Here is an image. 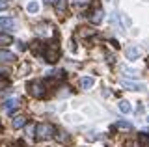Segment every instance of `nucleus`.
<instances>
[{
  "mask_svg": "<svg viewBox=\"0 0 149 147\" xmlns=\"http://www.w3.org/2000/svg\"><path fill=\"white\" fill-rule=\"evenodd\" d=\"M26 10L30 11V13H37V11H39V4H37V2H30L26 6Z\"/></svg>",
  "mask_w": 149,
  "mask_h": 147,
  "instance_id": "dca6fc26",
  "label": "nucleus"
},
{
  "mask_svg": "<svg viewBox=\"0 0 149 147\" xmlns=\"http://www.w3.org/2000/svg\"><path fill=\"white\" fill-rule=\"evenodd\" d=\"M56 10H58L60 15H62V13L67 10V0H58V2H56Z\"/></svg>",
  "mask_w": 149,
  "mask_h": 147,
  "instance_id": "4468645a",
  "label": "nucleus"
},
{
  "mask_svg": "<svg viewBox=\"0 0 149 147\" xmlns=\"http://www.w3.org/2000/svg\"><path fill=\"white\" fill-rule=\"evenodd\" d=\"M11 35H9V34H6V32H4V34H0V45H9V43H11Z\"/></svg>",
  "mask_w": 149,
  "mask_h": 147,
  "instance_id": "2eb2a0df",
  "label": "nucleus"
},
{
  "mask_svg": "<svg viewBox=\"0 0 149 147\" xmlns=\"http://www.w3.org/2000/svg\"><path fill=\"white\" fill-rule=\"evenodd\" d=\"M74 2H77L78 6H86V4H90V0H74Z\"/></svg>",
  "mask_w": 149,
  "mask_h": 147,
  "instance_id": "5701e85b",
  "label": "nucleus"
},
{
  "mask_svg": "<svg viewBox=\"0 0 149 147\" xmlns=\"http://www.w3.org/2000/svg\"><path fill=\"white\" fill-rule=\"evenodd\" d=\"M36 136L39 140H49V138L54 136V127L50 123H39L36 127Z\"/></svg>",
  "mask_w": 149,
  "mask_h": 147,
  "instance_id": "f257e3e1",
  "label": "nucleus"
},
{
  "mask_svg": "<svg viewBox=\"0 0 149 147\" xmlns=\"http://www.w3.org/2000/svg\"><path fill=\"white\" fill-rule=\"evenodd\" d=\"M116 127H118V128H127V130H130V128H132V125H130V123H127V121H119V123H116Z\"/></svg>",
  "mask_w": 149,
  "mask_h": 147,
  "instance_id": "a211bd4d",
  "label": "nucleus"
},
{
  "mask_svg": "<svg viewBox=\"0 0 149 147\" xmlns=\"http://www.w3.org/2000/svg\"><path fill=\"white\" fill-rule=\"evenodd\" d=\"M37 34L39 35H47L49 32H47V24H37Z\"/></svg>",
  "mask_w": 149,
  "mask_h": 147,
  "instance_id": "6ab92c4d",
  "label": "nucleus"
},
{
  "mask_svg": "<svg viewBox=\"0 0 149 147\" xmlns=\"http://www.w3.org/2000/svg\"><path fill=\"white\" fill-rule=\"evenodd\" d=\"M108 62H110V63L116 62V56H114V54H108Z\"/></svg>",
  "mask_w": 149,
  "mask_h": 147,
  "instance_id": "b1692460",
  "label": "nucleus"
},
{
  "mask_svg": "<svg viewBox=\"0 0 149 147\" xmlns=\"http://www.w3.org/2000/svg\"><path fill=\"white\" fill-rule=\"evenodd\" d=\"M17 106H19V101L17 99H8L6 103H4V110H6L8 114H13L17 110Z\"/></svg>",
  "mask_w": 149,
  "mask_h": 147,
  "instance_id": "0eeeda50",
  "label": "nucleus"
},
{
  "mask_svg": "<svg viewBox=\"0 0 149 147\" xmlns=\"http://www.w3.org/2000/svg\"><path fill=\"white\" fill-rule=\"evenodd\" d=\"M15 54L11 52V50H6V49H2L0 50V62H4V63H11V62H15Z\"/></svg>",
  "mask_w": 149,
  "mask_h": 147,
  "instance_id": "39448f33",
  "label": "nucleus"
},
{
  "mask_svg": "<svg viewBox=\"0 0 149 147\" xmlns=\"http://www.w3.org/2000/svg\"><path fill=\"white\" fill-rule=\"evenodd\" d=\"M6 6H8V0H0V11L6 10Z\"/></svg>",
  "mask_w": 149,
  "mask_h": 147,
  "instance_id": "4be33fe9",
  "label": "nucleus"
},
{
  "mask_svg": "<svg viewBox=\"0 0 149 147\" xmlns=\"http://www.w3.org/2000/svg\"><path fill=\"white\" fill-rule=\"evenodd\" d=\"M28 89H30V93L34 95V97H37V99H41L45 95L43 82H30V84H28Z\"/></svg>",
  "mask_w": 149,
  "mask_h": 147,
  "instance_id": "7ed1b4c3",
  "label": "nucleus"
},
{
  "mask_svg": "<svg viewBox=\"0 0 149 147\" xmlns=\"http://www.w3.org/2000/svg\"><path fill=\"white\" fill-rule=\"evenodd\" d=\"M125 56H127L129 60H136L140 56V49L138 47H127L125 49Z\"/></svg>",
  "mask_w": 149,
  "mask_h": 147,
  "instance_id": "6e6552de",
  "label": "nucleus"
},
{
  "mask_svg": "<svg viewBox=\"0 0 149 147\" xmlns=\"http://www.w3.org/2000/svg\"><path fill=\"white\" fill-rule=\"evenodd\" d=\"M121 84H123V88H127L130 91H138V89L146 88L143 84H138V82H132V80H121Z\"/></svg>",
  "mask_w": 149,
  "mask_h": 147,
  "instance_id": "423d86ee",
  "label": "nucleus"
},
{
  "mask_svg": "<svg viewBox=\"0 0 149 147\" xmlns=\"http://www.w3.org/2000/svg\"><path fill=\"white\" fill-rule=\"evenodd\" d=\"M77 34L80 35V37H91V35H95V30L90 28V26H82V28H78Z\"/></svg>",
  "mask_w": 149,
  "mask_h": 147,
  "instance_id": "1a4fd4ad",
  "label": "nucleus"
},
{
  "mask_svg": "<svg viewBox=\"0 0 149 147\" xmlns=\"http://www.w3.org/2000/svg\"><path fill=\"white\" fill-rule=\"evenodd\" d=\"M24 125H26V117H24V116H17V117L11 121V127H13V128H21V127H24Z\"/></svg>",
  "mask_w": 149,
  "mask_h": 147,
  "instance_id": "f8f14e48",
  "label": "nucleus"
},
{
  "mask_svg": "<svg viewBox=\"0 0 149 147\" xmlns=\"http://www.w3.org/2000/svg\"><path fill=\"white\" fill-rule=\"evenodd\" d=\"M127 147H134V145H132V144H127Z\"/></svg>",
  "mask_w": 149,
  "mask_h": 147,
  "instance_id": "a878e982",
  "label": "nucleus"
},
{
  "mask_svg": "<svg viewBox=\"0 0 149 147\" xmlns=\"http://www.w3.org/2000/svg\"><path fill=\"white\" fill-rule=\"evenodd\" d=\"M15 19H11V17H0V28L4 30H13L15 28Z\"/></svg>",
  "mask_w": 149,
  "mask_h": 147,
  "instance_id": "20e7f679",
  "label": "nucleus"
},
{
  "mask_svg": "<svg viewBox=\"0 0 149 147\" xmlns=\"http://www.w3.org/2000/svg\"><path fill=\"white\" fill-rule=\"evenodd\" d=\"M56 140H58V141H65V140H67V136H63V132H58Z\"/></svg>",
  "mask_w": 149,
  "mask_h": 147,
  "instance_id": "412c9836",
  "label": "nucleus"
},
{
  "mask_svg": "<svg viewBox=\"0 0 149 147\" xmlns=\"http://www.w3.org/2000/svg\"><path fill=\"white\" fill-rule=\"evenodd\" d=\"M78 84H80V89H90L93 84H95V80L91 78V76H84V78H80V82H78Z\"/></svg>",
  "mask_w": 149,
  "mask_h": 147,
  "instance_id": "9b49d317",
  "label": "nucleus"
},
{
  "mask_svg": "<svg viewBox=\"0 0 149 147\" xmlns=\"http://www.w3.org/2000/svg\"><path fill=\"white\" fill-rule=\"evenodd\" d=\"M119 110H121L123 114H130V110H132V106L129 104V101H121V103H119Z\"/></svg>",
  "mask_w": 149,
  "mask_h": 147,
  "instance_id": "ddd939ff",
  "label": "nucleus"
},
{
  "mask_svg": "<svg viewBox=\"0 0 149 147\" xmlns=\"http://www.w3.org/2000/svg\"><path fill=\"white\" fill-rule=\"evenodd\" d=\"M43 2H45V4H56L58 0H43Z\"/></svg>",
  "mask_w": 149,
  "mask_h": 147,
  "instance_id": "393cba45",
  "label": "nucleus"
},
{
  "mask_svg": "<svg viewBox=\"0 0 149 147\" xmlns=\"http://www.w3.org/2000/svg\"><path fill=\"white\" fill-rule=\"evenodd\" d=\"M102 15H104V11H102L101 8L93 10V13H91V22H93V24H99V22L102 21Z\"/></svg>",
  "mask_w": 149,
  "mask_h": 147,
  "instance_id": "9d476101",
  "label": "nucleus"
},
{
  "mask_svg": "<svg viewBox=\"0 0 149 147\" xmlns=\"http://www.w3.org/2000/svg\"><path fill=\"white\" fill-rule=\"evenodd\" d=\"M147 123H149V116H147Z\"/></svg>",
  "mask_w": 149,
  "mask_h": 147,
  "instance_id": "bb28decb",
  "label": "nucleus"
},
{
  "mask_svg": "<svg viewBox=\"0 0 149 147\" xmlns=\"http://www.w3.org/2000/svg\"><path fill=\"white\" fill-rule=\"evenodd\" d=\"M58 58H60V49H58V45H56V43L49 45V47H47V50H45V60H47L49 63H54Z\"/></svg>",
  "mask_w": 149,
  "mask_h": 147,
  "instance_id": "f03ea898",
  "label": "nucleus"
},
{
  "mask_svg": "<svg viewBox=\"0 0 149 147\" xmlns=\"http://www.w3.org/2000/svg\"><path fill=\"white\" fill-rule=\"evenodd\" d=\"M140 145L149 147V134H140Z\"/></svg>",
  "mask_w": 149,
  "mask_h": 147,
  "instance_id": "f3484780",
  "label": "nucleus"
},
{
  "mask_svg": "<svg viewBox=\"0 0 149 147\" xmlns=\"http://www.w3.org/2000/svg\"><path fill=\"white\" fill-rule=\"evenodd\" d=\"M147 65H149V60H147Z\"/></svg>",
  "mask_w": 149,
  "mask_h": 147,
  "instance_id": "cd10ccee",
  "label": "nucleus"
},
{
  "mask_svg": "<svg viewBox=\"0 0 149 147\" xmlns=\"http://www.w3.org/2000/svg\"><path fill=\"white\" fill-rule=\"evenodd\" d=\"M6 88H8V80L4 78V76H0V91L6 89Z\"/></svg>",
  "mask_w": 149,
  "mask_h": 147,
  "instance_id": "aec40b11",
  "label": "nucleus"
}]
</instances>
